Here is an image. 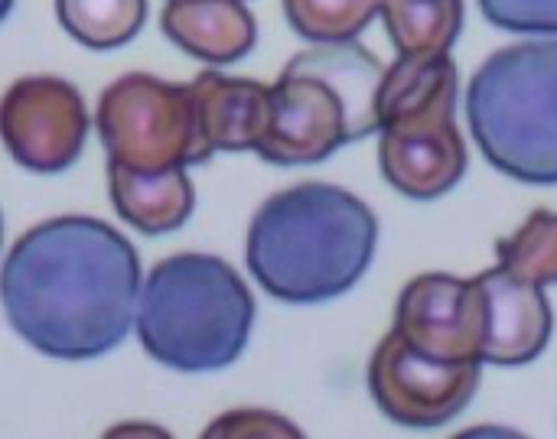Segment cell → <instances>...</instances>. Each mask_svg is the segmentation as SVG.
I'll use <instances>...</instances> for the list:
<instances>
[{"label":"cell","instance_id":"cell-19","mask_svg":"<svg viewBox=\"0 0 557 439\" xmlns=\"http://www.w3.org/2000/svg\"><path fill=\"white\" fill-rule=\"evenodd\" d=\"M480 10L499 29L557 36V0H480Z\"/></svg>","mask_w":557,"mask_h":439},{"label":"cell","instance_id":"cell-17","mask_svg":"<svg viewBox=\"0 0 557 439\" xmlns=\"http://www.w3.org/2000/svg\"><path fill=\"white\" fill-rule=\"evenodd\" d=\"M382 0H284L287 23L307 42L359 39L379 16Z\"/></svg>","mask_w":557,"mask_h":439},{"label":"cell","instance_id":"cell-1","mask_svg":"<svg viewBox=\"0 0 557 439\" xmlns=\"http://www.w3.org/2000/svg\"><path fill=\"white\" fill-rule=\"evenodd\" d=\"M140 261L101 218L59 215L16 238L0 267L10 329L39 355L88 362L114 352L134 329Z\"/></svg>","mask_w":557,"mask_h":439},{"label":"cell","instance_id":"cell-18","mask_svg":"<svg viewBox=\"0 0 557 439\" xmlns=\"http://www.w3.org/2000/svg\"><path fill=\"white\" fill-rule=\"evenodd\" d=\"M496 264L535 287L557 284V212L529 215L516 235L496 244Z\"/></svg>","mask_w":557,"mask_h":439},{"label":"cell","instance_id":"cell-8","mask_svg":"<svg viewBox=\"0 0 557 439\" xmlns=\"http://www.w3.org/2000/svg\"><path fill=\"white\" fill-rule=\"evenodd\" d=\"M483 362H441L411 349L395 329L369 362V391L379 411L411 430H437L467 411Z\"/></svg>","mask_w":557,"mask_h":439},{"label":"cell","instance_id":"cell-5","mask_svg":"<svg viewBox=\"0 0 557 439\" xmlns=\"http://www.w3.org/2000/svg\"><path fill=\"white\" fill-rule=\"evenodd\" d=\"M467 121L499 173L557 186V39L493 52L467 88Z\"/></svg>","mask_w":557,"mask_h":439},{"label":"cell","instance_id":"cell-3","mask_svg":"<svg viewBox=\"0 0 557 439\" xmlns=\"http://www.w3.org/2000/svg\"><path fill=\"white\" fill-rule=\"evenodd\" d=\"M255 326V297L242 274L202 251L163 258L137 293L134 329L144 352L183 375L222 372L242 359Z\"/></svg>","mask_w":557,"mask_h":439},{"label":"cell","instance_id":"cell-21","mask_svg":"<svg viewBox=\"0 0 557 439\" xmlns=\"http://www.w3.org/2000/svg\"><path fill=\"white\" fill-rule=\"evenodd\" d=\"M13 10V0H0V23L7 20V13Z\"/></svg>","mask_w":557,"mask_h":439},{"label":"cell","instance_id":"cell-11","mask_svg":"<svg viewBox=\"0 0 557 439\" xmlns=\"http://www.w3.org/2000/svg\"><path fill=\"white\" fill-rule=\"evenodd\" d=\"M486 297V336L483 362L516 368L535 362L552 339V306L545 287H535L503 264L476 274Z\"/></svg>","mask_w":557,"mask_h":439},{"label":"cell","instance_id":"cell-14","mask_svg":"<svg viewBox=\"0 0 557 439\" xmlns=\"http://www.w3.org/2000/svg\"><path fill=\"white\" fill-rule=\"evenodd\" d=\"M108 186L117 215L144 235H166L183 228L196 205L186 166L140 173L108 163Z\"/></svg>","mask_w":557,"mask_h":439},{"label":"cell","instance_id":"cell-9","mask_svg":"<svg viewBox=\"0 0 557 439\" xmlns=\"http://www.w3.org/2000/svg\"><path fill=\"white\" fill-rule=\"evenodd\" d=\"M88 111L78 88L55 75H26L0 98V143L29 173H62L85 147Z\"/></svg>","mask_w":557,"mask_h":439},{"label":"cell","instance_id":"cell-16","mask_svg":"<svg viewBox=\"0 0 557 439\" xmlns=\"http://www.w3.org/2000/svg\"><path fill=\"white\" fill-rule=\"evenodd\" d=\"M55 16L75 42L88 49H117L140 33L147 0H55Z\"/></svg>","mask_w":557,"mask_h":439},{"label":"cell","instance_id":"cell-20","mask_svg":"<svg viewBox=\"0 0 557 439\" xmlns=\"http://www.w3.org/2000/svg\"><path fill=\"white\" fill-rule=\"evenodd\" d=\"M206 439H258V437H300V430L271 411H258V407H242V411H228L219 421H212L206 427Z\"/></svg>","mask_w":557,"mask_h":439},{"label":"cell","instance_id":"cell-6","mask_svg":"<svg viewBox=\"0 0 557 439\" xmlns=\"http://www.w3.org/2000/svg\"><path fill=\"white\" fill-rule=\"evenodd\" d=\"M460 72L450 55L385 65L379 101V163L401 196L431 202L467 173V143L457 127Z\"/></svg>","mask_w":557,"mask_h":439},{"label":"cell","instance_id":"cell-2","mask_svg":"<svg viewBox=\"0 0 557 439\" xmlns=\"http://www.w3.org/2000/svg\"><path fill=\"white\" fill-rule=\"evenodd\" d=\"M379 248L375 212L349 189L300 183L261 202L248 225L251 277L281 303L310 306L349 293Z\"/></svg>","mask_w":557,"mask_h":439},{"label":"cell","instance_id":"cell-7","mask_svg":"<svg viewBox=\"0 0 557 439\" xmlns=\"http://www.w3.org/2000/svg\"><path fill=\"white\" fill-rule=\"evenodd\" d=\"M98 137L111 166L173 170L199 166L212 156L202 137L193 85L131 72L111 81L95 111Z\"/></svg>","mask_w":557,"mask_h":439},{"label":"cell","instance_id":"cell-12","mask_svg":"<svg viewBox=\"0 0 557 439\" xmlns=\"http://www.w3.org/2000/svg\"><path fill=\"white\" fill-rule=\"evenodd\" d=\"M189 85L196 95L199 127L212 153H255L261 147L271 127V85L209 68Z\"/></svg>","mask_w":557,"mask_h":439},{"label":"cell","instance_id":"cell-15","mask_svg":"<svg viewBox=\"0 0 557 439\" xmlns=\"http://www.w3.org/2000/svg\"><path fill=\"white\" fill-rule=\"evenodd\" d=\"M379 16L395 55L441 59L450 55L463 29V0H382Z\"/></svg>","mask_w":557,"mask_h":439},{"label":"cell","instance_id":"cell-4","mask_svg":"<svg viewBox=\"0 0 557 439\" xmlns=\"http://www.w3.org/2000/svg\"><path fill=\"white\" fill-rule=\"evenodd\" d=\"M385 65L356 39L313 42L271 85V127L255 150L271 166H313L379 134Z\"/></svg>","mask_w":557,"mask_h":439},{"label":"cell","instance_id":"cell-13","mask_svg":"<svg viewBox=\"0 0 557 439\" xmlns=\"http://www.w3.org/2000/svg\"><path fill=\"white\" fill-rule=\"evenodd\" d=\"M160 26L173 46L206 65H232L258 39L255 16L242 0H166Z\"/></svg>","mask_w":557,"mask_h":439},{"label":"cell","instance_id":"cell-22","mask_svg":"<svg viewBox=\"0 0 557 439\" xmlns=\"http://www.w3.org/2000/svg\"><path fill=\"white\" fill-rule=\"evenodd\" d=\"M0 241H3V218H0Z\"/></svg>","mask_w":557,"mask_h":439},{"label":"cell","instance_id":"cell-10","mask_svg":"<svg viewBox=\"0 0 557 439\" xmlns=\"http://www.w3.org/2000/svg\"><path fill=\"white\" fill-rule=\"evenodd\" d=\"M395 333L418 352L441 362H483L486 297L476 277H414L395 306Z\"/></svg>","mask_w":557,"mask_h":439}]
</instances>
